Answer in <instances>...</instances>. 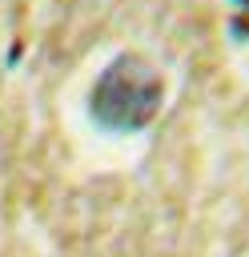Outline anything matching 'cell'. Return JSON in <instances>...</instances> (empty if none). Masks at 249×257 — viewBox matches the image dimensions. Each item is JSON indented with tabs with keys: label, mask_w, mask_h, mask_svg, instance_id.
<instances>
[{
	"label": "cell",
	"mask_w": 249,
	"mask_h": 257,
	"mask_svg": "<svg viewBox=\"0 0 249 257\" xmlns=\"http://www.w3.org/2000/svg\"><path fill=\"white\" fill-rule=\"evenodd\" d=\"M161 100H165L161 72L145 56L120 52L96 76L92 96H88V116L108 133H137L157 116Z\"/></svg>",
	"instance_id": "1"
},
{
	"label": "cell",
	"mask_w": 249,
	"mask_h": 257,
	"mask_svg": "<svg viewBox=\"0 0 249 257\" xmlns=\"http://www.w3.org/2000/svg\"><path fill=\"white\" fill-rule=\"evenodd\" d=\"M241 4H249V0H241Z\"/></svg>",
	"instance_id": "2"
}]
</instances>
